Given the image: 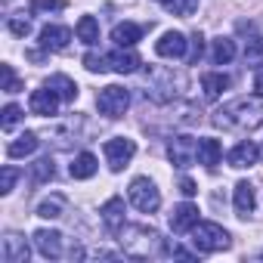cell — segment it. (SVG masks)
Segmentation results:
<instances>
[{
  "label": "cell",
  "mask_w": 263,
  "mask_h": 263,
  "mask_svg": "<svg viewBox=\"0 0 263 263\" xmlns=\"http://www.w3.org/2000/svg\"><path fill=\"white\" fill-rule=\"evenodd\" d=\"M74 34H78L81 44L93 47V44H99V22H96L93 16H81L78 25H74Z\"/></svg>",
  "instance_id": "cell-23"
},
{
  "label": "cell",
  "mask_w": 263,
  "mask_h": 263,
  "mask_svg": "<svg viewBox=\"0 0 263 263\" xmlns=\"http://www.w3.org/2000/svg\"><path fill=\"white\" fill-rule=\"evenodd\" d=\"M65 10V0H31V13L41 16V13H59Z\"/></svg>",
  "instance_id": "cell-32"
},
{
  "label": "cell",
  "mask_w": 263,
  "mask_h": 263,
  "mask_svg": "<svg viewBox=\"0 0 263 263\" xmlns=\"http://www.w3.org/2000/svg\"><path fill=\"white\" fill-rule=\"evenodd\" d=\"M84 68L93 71V74H102V71L111 68V62H108V56H102V53H87V56H84Z\"/></svg>",
  "instance_id": "cell-29"
},
{
  "label": "cell",
  "mask_w": 263,
  "mask_h": 263,
  "mask_svg": "<svg viewBox=\"0 0 263 263\" xmlns=\"http://www.w3.org/2000/svg\"><path fill=\"white\" fill-rule=\"evenodd\" d=\"M16 180H19L16 167H4V171H0V195H10L13 186H16Z\"/></svg>",
  "instance_id": "cell-34"
},
{
  "label": "cell",
  "mask_w": 263,
  "mask_h": 263,
  "mask_svg": "<svg viewBox=\"0 0 263 263\" xmlns=\"http://www.w3.org/2000/svg\"><path fill=\"white\" fill-rule=\"evenodd\" d=\"M167 158H171V164L174 167H180V171H186V167H192L195 161H198V140H192V137H174L171 140V146H167Z\"/></svg>",
  "instance_id": "cell-6"
},
{
  "label": "cell",
  "mask_w": 263,
  "mask_h": 263,
  "mask_svg": "<svg viewBox=\"0 0 263 263\" xmlns=\"http://www.w3.org/2000/svg\"><path fill=\"white\" fill-rule=\"evenodd\" d=\"M19 121H22V108H19L16 102L4 105V118H0V127H4V130H13Z\"/></svg>",
  "instance_id": "cell-31"
},
{
  "label": "cell",
  "mask_w": 263,
  "mask_h": 263,
  "mask_svg": "<svg viewBox=\"0 0 263 263\" xmlns=\"http://www.w3.org/2000/svg\"><path fill=\"white\" fill-rule=\"evenodd\" d=\"M140 37H143V28H140L137 22H118V25L111 28V41H115L118 47H134Z\"/></svg>",
  "instance_id": "cell-19"
},
{
  "label": "cell",
  "mask_w": 263,
  "mask_h": 263,
  "mask_svg": "<svg viewBox=\"0 0 263 263\" xmlns=\"http://www.w3.org/2000/svg\"><path fill=\"white\" fill-rule=\"evenodd\" d=\"M34 245L47 260H59L62 257V232L56 229H37L34 232Z\"/></svg>",
  "instance_id": "cell-11"
},
{
  "label": "cell",
  "mask_w": 263,
  "mask_h": 263,
  "mask_svg": "<svg viewBox=\"0 0 263 263\" xmlns=\"http://www.w3.org/2000/svg\"><path fill=\"white\" fill-rule=\"evenodd\" d=\"M195 223H198V208H195V204L183 201V204H177V208H174V214H171V229H174L177 235L192 232V226H195Z\"/></svg>",
  "instance_id": "cell-13"
},
{
  "label": "cell",
  "mask_w": 263,
  "mask_h": 263,
  "mask_svg": "<svg viewBox=\"0 0 263 263\" xmlns=\"http://www.w3.org/2000/svg\"><path fill=\"white\" fill-rule=\"evenodd\" d=\"M59 102H62V96H59L53 87H41V90H34V93L28 96V108H31V115H41V118L56 115Z\"/></svg>",
  "instance_id": "cell-8"
},
{
  "label": "cell",
  "mask_w": 263,
  "mask_h": 263,
  "mask_svg": "<svg viewBox=\"0 0 263 263\" xmlns=\"http://www.w3.org/2000/svg\"><path fill=\"white\" fill-rule=\"evenodd\" d=\"M180 192H183V195H186V198H192V195H195V192H198V186H195V183H192V180H189V177H183V180H180Z\"/></svg>",
  "instance_id": "cell-37"
},
{
  "label": "cell",
  "mask_w": 263,
  "mask_h": 263,
  "mask_svg": "<svg viewBox=\"0 0 263 263\" xmlns=\"http://www.w3.org/2000/svg\"><path fill=\"white\" fill-rule=\"evenodd\" d=\"M108 62H111V71H118V74H134V71L143 65L140 53H134L130 47H118V50L108 56Z\"/></svg>",
  "instance_id": "cell-14"
},
{
  "label": "cell",
  "mask_w": 263,
  "mask_h": 263,
  "mask_svg": "<svg viewBox=\"0 0 263 263\" xmlns=\"http://www.w3.org/2000/svg\"><path fill=\"white\" fill-rule=\"evenodd\" d=\"M0 257H4V263H28L31 248H28V241L19 232H7L4 245H0Z\"/></svg>",
  "instance_id": "cell-9"
},
{
  "label": "cell",
  "mask_w": 263,
  "mask_h": 263,
  "mask_svg": "<svg viewBox=\"0 0 263 263\" xmlns=\"http://www.w3.org/2000/svg\"><path fill=\"white\" fill-rule=\"evenodd\" d=\"M53 174H56L53 158H37V161L31 164V180H34V183H50Z\"/></svg>",
  "instance_id": "cell-27"
},
{
  "label": "cell",
  "mask_w": 263,
  "mask_h": 263,
  "mask_svg": "<svg viewBox=\"0 0 263 263\" xmlns=\"http://www.w3.org/2000/svg\"><path fill=\"white\" fill-rule=\"evenodd\" d=\"M186 47H189L186 34H180V31H164V34L158 37V44H155V53L164 56V59H183V56H186Z\"/></svg>",
  "instance_id": "cell-10"
},
{
  "label": "cell",
  "mask_w": 263,
  "mask_h": 263,
  "mask_svg": "<svg viewBox=\"0 0 263 263\" xmlns=\"http://www.w3.org/2000/svg\"><path fill=\"white\" fill-rule=\"evenodd\" d=\"M19 90H22V84L13 71V65H4V93H19Z\"/></svg>",
  "instance_id": "cell-35"
},
{
  "label": "cell",
  "mask_w": 263,
  "mask_h": 263,
  "mask_svg": "<svg viewBox=\"0 0 263 263\" xmlns=\"http://www.w3.org/2000/svg\"><path fill=\"white\" fill-rule=\"evenodd\" d=\"M62 214H65V195H50L37 204V217H44V220H56Z\"/></svg>",
  "instance_id": "cell-26"
},
{
  "label": "cell",
  "mask_w": 263,
  "mask_h": 263,
  "mask_svg": "<svg viewBox=\"0 0 263 263\" xmlns=\"http://www.w3.org/2000/svg\"><path fill=\"white\" fill-rule=\"evenodd\" d=\"M232 204H235V214L238 217H248V214H254V208H257V195H254V186L251 183H235V195H232Z\"/></svg>",
  "instance_id": "cell-16"
},
{
  "label": "cell",
  "mask_w": 263,
  "mask_h": 263,
  "mask_svg": "<svg viewBox=\"0 0 263 263\" xmlns=\"http://www.w3.org/2000/svg\"><path fill=\"white\" fill-rule=\"evenodd\" d=\"M229 232L220 226V223H195L192 226V245H195V251H201V254H217V251H226L229 248Z\"/></svg>",
  "instance_id": "cell-3"
},
{
  "label": "cell",
  "mask_w": 263,
  "mask_h": 263,
  "mask_svg": "<svg viewBox=\"0 0 263 263\" xmlns=\"http://www.w3.org/2000/svg\"><path fill=\"white\" fill-rule=\"evenodd\" d=\"M220 158H223V146H220V140H211V137L198 140V164H204V167H217Z\"/></svg>",
  "instance_id": "cell-21"
},
{
  "label": "cell",
  "mask_w": 263,
  "mask_h": 263,
  "mask_svg": "<svg viewBox=\"0 0 263 263\" xmlns=\"http://www.w3.org/2000/svg\"><path fill=\"white\" fill-rule=\"evenodd\" d=\"M96 167H99V161H96V155H90V152H81L74 161H71V167H68V174L74 177V180H90L93 174H96Z\"/></svg>",
  "instance_id": "cell-22"
},
{
  "label": "cell",
  "mask_w": 263,
  "mask_h": 263,
  "mask_svg": "<svg viewBox=\"0 0 263 263\" xmlns=\"http://www.w3.org/2000/svg\"><path fill=\"white\" fill-rule=\"evenodd\" d=\"M164 7H167L174 16H192L195 7H198V0H167Z\"/></svg>",
  "instance_id": "cell-33"
},
{
  "label": "cell",
  "mask_w": 263,
  "mask_h": 263,
  "mask_svg": "<svg viewBox=\"0 0 263 263\" xmlns=\"http://www.w3.org/2000/svg\"><path fill=\"white\" fill-rule=\"evenodd\" d=\"M127 195H130V204H134L140 214H155L161 208V192H158V186L149 177H137L134 183H130Z\"/></svg>",
  "instance_id": "cell-4"
},
{
  "label": "cell",
  "mask_w": 263,
  "mask_h": 263,
  "mask_svg": "<svg viewBox=\"0 0 263 263\" xmlns=\"http://www.w3.org/2000/svg\"><path fill=\"white\" fill-rule=\"evenodd\" d=\"M102 152H105L108 167H111V171H121V167L130 164V158L137 155V143H134V140H127V137H115V140H105Z\"/></svg>",
  "instance_id": "cell-7"
},
{
  "label": "cell",
  "mask_w": 263,
  "mask_h": 263,
  "mask_svg": "<svg viewBox=\"0 0 263 263\" xmlns=\"http://www.w3.org/2000/svg\"><path fill=\"white\" fill-rule=\"evenodd\" d=\"M257 158H260V149L251 143V140H241L238 146H232L229 149V155H226V161H229V167H251V164H257Z\"/></svg>",
  "instance_id": "cell-12"
},
{
  "label": "cell",
  "mask_w": 263,
  "mask_h": 263,
  "mask_svg": "<svg viewBox=\"0 0 263 263\" xmlns=\"http://www.w3.org/2000/svg\"><path fill=\"white\" fill-rule=\"evenodd\" d=\"M229 87H232V78L223 74V71H208V74L201 78V90H204L208 99H220L223 90H229Z\"/></svg>",
  "instance_id": "cell-18"
},
{
  "label": "cell",
  "mask_w": 263,
  "mask_h": 263,
  "mask_svg": "<svg viewBox=\"0 0 263 263\" xmlns=\"http://www.w3.org/2000/svg\"><path fill=\"white\" fill-rule=\"evenodd\" d=\"M254 93H257V96L263 99V71H260V74L254 78Z\"/></svg>",
  "instance_id": "cell-38"
},
{
  "label": "cell",
  "mask_w": 263,
  "mask_h": 263,
  "mask_svg": "<svg viewBox=\"0 0 263 263\" xmlns=\"http://www.w3.org/2000/svg\"><path fill=\"white\" fill-rule=\"evenodd\" d=\"M121 248L130 257H155L164 254V241L149 226H121Z\"/></svg>",
  "instance_id": "cell-2"
},
{
  "label": "cell",
  "mask_w": 263,
  "mask_h": 263,
  "mask_svg": "<svg viewBox=\"0 0 263 263\" xmlns=\"http://www.w3.org/2000/svg\"><path fill=\"white\" fill-rule=\"evenodd\" d=\"M71 41V31L65 25H44L41 31V47L44 50H65Z\"/></svg>",
  "instance_id": "cell-15"
},
{
  "label": "cell",
  "mask_w": 263,
  "mask_h": 263,
  "mask_svg": "<svg viewBox=\"0 0 263 263\" xmlns=\"http://www.w3.org/2000/svg\"><path fill=\"white\" fill-rule=\"evenodd\" d=\"M245 62L254 65V68L263 65V41H248V47H245Z\"/></svg>",
  "instance_id": "cell-30"
},
{
  "label": "cell",
  "mask_w": 263,
  "mask_h": 263,
  "mask_svg": "<svg viewBox=\"0 0 263 263\" xmlns=\"http://www.w3.org/2000/svg\"><path fill=\"white\" fill-rule=\"evenodd\" d=\"M158 4H167V0H158Z\"/></svg>",
  "instance_id": "cell-39"
},
{
  "label": "cell",
  "mask_w": 263,
  "mask_h": 263,
  "mask_svg": "<svg viewBox=\"0 0 263 263\" xmlns=\"http://www.w3.org/2000/svg\"><path fill=\"white\" fill-rule=\"evenodd\" d=\"M7 28H10L16 37H28V34H31V19H28L25 13H16V16L7 19Z\"/></svg>",
  "instance_id": "cell-28"
},
{
  "label": "cell",
  "mask_w": 263,
  "mask_h": 263,
  "mask_svg": "<svg viewBox=\"0 0 263 263\" xmlns=\"http://www.w3.org/2000/svg\"><path fill=\"white\" fill-rule=\"evenodd\" d=\"M189 44H192V53H189V62H198V59H201V53H204V37H201V34H195V37H192Z\"/></svg>",
  "instance_id": "cell-36"
},
{
  "label": "cell",
  "mask_w": 263,
  "mask_h": 263,
  "mask_svg": "<svg viewBox=\"0 0 263 263\" xmlns=\"http://www.w3.org/2000/svg\"><path fill=\"white\" fill-rule=\"evenodd\" d=\"M99 214H102V223H105L111 232H118V229L124 226V214H127V211H124V198H118V195L108 198V201L99 208Z\"/></svg>",
  "instance_id": "cell-17"
},
{
  "label": "cell",
  "mask_w": 263,
  "mask_h": 263,
  "mask_svg": "<svg viewBox=\"0 0 263 263\" xmlns=\"http://www.w3.org/2000/svg\"><path fill=\"white\" fill-rule=\"evenodd\" d=\"M37 146H41L37 134L25 130V134H22L19 140H13V143L7 146V155H10V158H25V155H34V152H37Z\"/></svg>",
  "instance_id": "cell-20"
},
{
  "label": "cell",
  "mask_w": 263,
  "mask_h": 263,
  "mask_svg": "<svg viewBox=\"0 0 263 263\" xmlns=\"http://www.w3.org/2000/svg\"><path fill=\"white\" fill-rule=\"evenodd\" d=\"M214 124L223 130H254L263 124V108L254 99H232L214 115Z\"/></svg>",
  "instance_id": "cell-1"
},
{
  "label": "cell",
  "mask_w": 263,
  "mask_h": 263,
  "mask_svg": "<svg viewBox=\"0 0 263 263\" xmlns=\"http://www.w3.org/2000/svg\"><path fill=\"white\" fill-rule=\"evenodd\" d=\"M127 105H130V93H127L124 87H118V84L102 87L99 96H96V108H99L105 118H121V115L127 111Z\"/></svg>",
  "instance_id": "cell-5"
},
{
  "label": "cell",
  "mask_w": 263,
  "mask_h": 263,
  "mask_svg": "<svg viewBox=\"0 0 263 263\" xmlns=\"http://www.w3.org/2000/svg\"><path fill=\"white\" fill-rule=\"evenodd\" d=\"M47 87H53V90H56L65 102H74V96H78V84H74L68 74H50Z\"/></svg>",
  "instance_id": "cell-25"
},
{
  "label": "cell",
  "mask_w": 263,
  "mask_h": 263,
  "mask_svg": "<svg viewBox=\"0 0 263 263\" xmlns=\"http://www.w3.org/2000/svg\"><path fill=\"white\" fill-rule=\"evenodd\" d=\"M211 59H214V65H229V62L235 59V44H232V37H217V41H214V50H211Z\"/></svg>",
  "instance_id": "cell-24"
}]
</instances>
